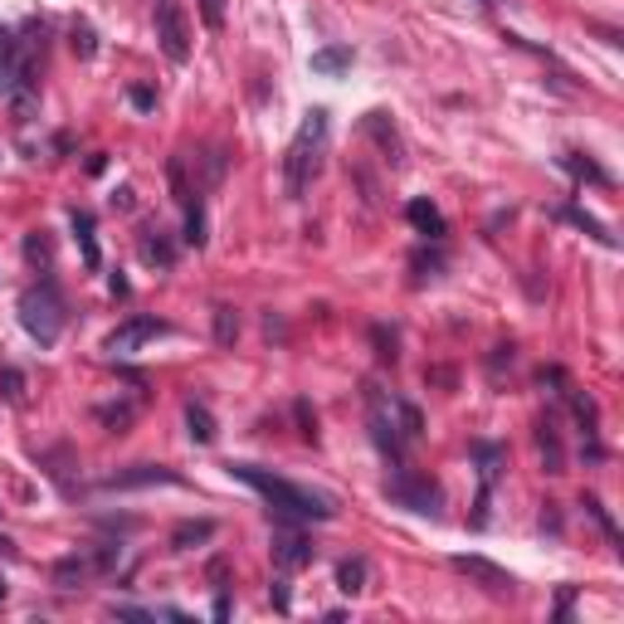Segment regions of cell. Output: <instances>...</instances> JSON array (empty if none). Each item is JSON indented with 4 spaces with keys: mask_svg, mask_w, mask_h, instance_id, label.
Wrapping results in <instances>:
<instances>
[{
    "mask_svg": "<svg viewBox=\"0 0 624 624\" xmlns=\"http://www.w3.org/2000/svg\"><path fill=\"white\" fill-rule=\"evenodd\" d=\"M230 473L239 478V483L254 488L283 522H307V518L327 522V518H337V502H332L327 493H312V488H303V483H288V478L269 473V468H259V463H230Z\"/></svg>",
    "mask_w": 624,
    "mask_h": 624,
    "instance_id": "obj_1",
    "label": "cell"
},
{
    "mask_svg": "<svg viewBox=\"0 0 624 624\" xmlns=\"http://www.w3.org/2000/svg\"><path fill=\"white\" fill-rule=\"evenodd\" d=\"M322 156H327V113L322 107H312L303 117V127H298V137L288 142V156H283V190L288 200H303L307 186L317 181L322 171Z\"/></svg>",
    "mask_w": 624,
    "mask_h": 624,
    "instance_id": "obj_2",
    "label": "cell"
},
{
    "mask_svg": "<svg viewBox=\"0 0 624 624\" xmlns=\"http://www.w3.org/2000/svg\"><path fill=\"white\" fill-rule=\"evenodd\" d=\"M20 322H25V332L40 346H54L59 342V332H64V322H69V312H64V298H59V288L54 279H44V283H34L20 293Z\"/></svg>",
    "mask_w": 624,
    "mask_h": 624,
    "instance_id": "obj_3",
    "label": "cell"
},
{
    "mask_svg": "<svg viewBox=\"0 0 624 624\" xmlns=\"http://www.w3.org/2000/svg\"><path fill=\"white\" fill-rule=\"evenodd\" d=\"M366 400H371V419H366V425H371V439H376V449L386 454L395 468H400V463H405V435H400V425H395V405H390L395 395L386 400V395H381L376 386H366Z\"/></svg>",
    "mask_w": 624,
    "mask_h": 624,
    "instance_id": "obj_4",
    "label": "cell"
},
{
    "mask_svg": "<svg viewBox=\"0 0 624 624\" xmlns=\"http://www.w3.org/2000/svg\"><path fill=\"white\" fill-rule=\"evenodd\" d=\"M151 20H156V40H161L166 59H171V64H186L190 59V25H186L181 0H156Z\"/></svg>",
    "mask_w": 624,
    "mask_h": 624,
    "instance_id": "obj_5",
    "label": "cell"
},
{
    "mask_svg": "<svg viewBox=\"0 0 624 624\" xmlns=\"http://www.w3.org/2000/svg\"><path fill=\"white\" fill-rule=\"evenodd\" d=\"M386 498L400 502V508H410V512H429V518H435V512L444 508V493H439V488L429 483V478L410 473L405 463H400V473H395L390 483H386Z\"/></svg>",
    "mask_w": 624,
    "mask_h": 624,
    "instance_id": "obj_6",
    "label": "cell"
},
{
    "mask_svg": "<svg viewBox=\"0 0 624 624\" xmlns=\"http://www.w3.org/2000/svg\"><path fill=\"white\" fill-rule=\"evenodd\" d=\"M166 332H171V327H166L161 317H127L123 327L107 337V352H113V356H132V352H142L151 337H166Z\"/></svg>",
    "mask_w": 624,
    "mask_h": 624,
    "instance_id": "obj_7",
    "label": "cell"
},
{
    "mask_svg": "<svg viewBox=\"0 0 624 624\" xmlns=\"http://www.w3.org/2000/svg\"><path fill=\"white\" fill-rule=\"evenodd\" d=\"M312 546L303 532H298V527H273V566L279 571H303V566H312Z\"/></svg>",
    "mask_w": 624,
    "mask_h": 624,
    "instance_id": "obj_8",
    "label": "cell"
},
{
    "mask_svg": "<svg viewBox=\"0 0 624 624\" xmlns=\"http://www.w3.org/2000/svg\"><path fill=\"white\" fill-rule=\"evenodd\" d=\"M454 571L468 575V581H478L488 595H512V585H518L508 571L493 566V561H483V556H454Z\"/></svg>",
    "mask_w": 624,
    "mask_h": 624,
    "instance_id": "obj_9",
    "label": "cell"
},
{
    "mask_svg": "<svg viewBox=\"0 0 624 624\" xmlns=\"http://www.w3.org/2000/svg\"><path fill=\"white\" fill-rule=\"evenodd\" d=\"M156 483L176 488L181 473H176V468H161V463H132V468H117L113 478H103V488H156Z\"/></svg>",
    "mask_w": 624,
    "mask_h": 624,
    "instance_id": "obj_10",
    "label": "cell"
},
{
    "mask_svg": "<svg viewBox=\"0 0 624 624\" xmlns=\"http://www.w3.org/2000/svg\"><path fill=\"white\" fill-rule=\"evenodd\" d=\"M537 449L546 459V473H566V449H561V435H556V419L551 415L537 419Z\"/></svg>",
    "mask_w": 624,
    "mask_h": 624,
    "instance_id": "obj_11",
    "label": "cell"
},
{
    "mask_svg": "<svg viewBox=\"0 0 624 624\" xmlns=\"http://www.w3.org/2000/svg\"><path fill=\"white\" fill-rule=\"evenodd\" d=\"M405 220H410V225H415V230L425 234V239H444V234H449V225H444V215H439L435 206H429V200H410V206H405Z\"/></svg>",
    "mask_w": 624,
    "mask_h": 624,
    "instance_id": "obj_12",
    "label": "cell"
},
{
    "mask_svg": "<svg viewBox=\"0 0 624 624\" xmlns=\"http://www.w3.org/2000/svg\"><path fill=\"white\" fill-rule=\"evenodd\" d=\"M93 575H98V566H93V551L88 556H64L54 566V585H64V591H78L83 581H93Z\"/></svg>",
    "mask_w": 624,
    "mask_h": 624,
    "instance_id": "obj_13",
    "label": "cell"
},
{
    "mask_svg": "<svg viewBox=\"0 0 624 624\" xmlns=\"http://www.w3.org/2000/svg\"><path fill=\"white\" fill-rule=\"evenodd\" d=\"M366 132L381 142V151H386V161L400 166L405 156H400V137H395V127H386V113H366Z\"/></svg>",
    "mask_w": 624,
    "mask_h": 624,
    "instance_id": "obj_14",
    "label": "cell"
},
{
    "mask_svg": "<svg viewBox=\"0 0 624 624\" xmlns=\"http://www.w3.org/2000/svg\"><path fill=\"white\" fill-rule=\"evenodd\" d=\"M74 234H78V254L88 269H98L103 254H98V239H93V215L88 210H74Z\"/></svg>",
    "mask_w": 624,
    "mask_h": 624,
    "instance_id": "obj_15",
    "label": "cell"
},
{
    "mask_svg": "<svg viewBox=\"0 0 624 624\" xmlns=\"http://www.w3.org/2000/svg\"><path fill=\"white\" fill-rule=\"evenodd\" d=\"M215 537V522L210 518H200V522H181L171 532V551H190V546H200V542H210Z\"/></svg>",
    "mask_w": 624,
    "mask_h": 624,
    "instance_id": "obj_16",
    "label": "cell"
},
{
    "mask_svg": "<svg viewBox=\"0 0 624 624\" xmlns=\"http://www.w3.org/2000/svg\"><path fill=\"white\" fill-rule=\"evenodd\" d=\"M186 429H190L196 444H215V435H220V429H215V415L206 410V405H196V400L186 405Z\"/></svg>",
    "mask_w": 624,
    "mask_h": 624,
    "instance_id": "obj_17",
    "label": "cell"
},
{
    "mask_svg": "<svg viewBox=\"0 0 624 624\" xmlns=\"http://www.w3.org/2000/svg\"><path fill=\"white\" fill-rule=\"evenodd\" d=\"M142 259L156 263V269H171V263H176V249L166 244V239L156 234V230H142Z\"/></svg>",
    "mask_w": 624,
    "mask_h": 624,
    "instance_id": "obj_18",
    "label": "cell"
},
{
    "mask_svg": "<svg viewBox=\"0 0 624 624\" xmlns=\"http://www.w3.org/2000/svg\"><path fill=\"white\" fill-rule=\"evenodd\" d=\"M337 585L346 595H362L366 591V561L362 556H346L342 566H337Z\"/></svg>",
    "mask_w": 624,
    "mask_h": 624,
    "instance_id": "obj_19",
    "label": "cell"
},
{
    "mask_svg": "<svg viewBox=\"0 0 624 624\" xmlns=\"http://www.w3.org/2000/svg\"><path fill=\"white\" fill-rule=\"evenodd\" d=\"M342 69H352V50H342V44L312 54V74H342Z\"/></svg>",
    "mask_w": 624,
    "mask_h": 624,
    "instance_id": "obj_20",
    "label": "cell"
},
{
    "mask_svg": "<svg viewBox=\"0 0 624 624\" xmlns=\"http://www.w3.org/2000/svg\"><path fill=\"white\" fill-rule=\"evenodd\" d=\"M186 244L206 249V206H200L196 196L186 200Z\"/></svg>",
    "mask_w": 624,
    "mask_h": 624,
    "instance_id": "obj_21",
    "label": "cell"
},
{
    "mask_svg": "<svg viewBox=\"0 0 624 624\" xmlns=\"http://www.w3.org/2000/svg\"><path fill=\"white\" fill-rule=\"evenodd\" d=\"M25 259H30V263H44V269H50V263H54V239H50V230L25 234Z\"/></svg>",
    "mask_w": 624,
    "mask_h": 624,
    "instance_id": "obj_22",
    "label": "cell"
},
{
    "mask_svg": "<svg viewBox=\"0 0 624 624\" xmlns=\"http://www.w3.org/2000/svg\"><path fill=\"white\" fill-rule=\"evenodd\" d=\"M561 161H566V171L585 176V181H595V186H610V171H600V166L591 161V156H581V151H566V156H561Z\"/></svg>",
    "mask_w": 624,
    "mask_h": 624,
    "instance_id": "obj_23",
    "label": "cell"
},
{
    "mask_svg": "<svg viewBox=\"0 0 624 624\" xmlns=\"http://www.w3.org/2000/svg\"><path fill=\"white\" fill-rule=\"evenodd\" d=\"M234 337H239V312L234 307H215V342L220 346H234Z\"/></svg>",
    "mask_w": 624,
    "mask_h": 624,
    "instance_id": "obj_24",
    "label": "cell"
},
{
    "mask_svg": "<svg viewBox=\"0 0 624 624\" xmlns=\"http://www.w3.org/2000/svg\"><path fill=\"white\" fill-rule=\"evenodd\" d=\"M561 215H566V220H571V225H581V230H585V234H591V239H600V244H615V234H610V230H605V225H600V220H595V215H585V210H575V206H566V210H561Z\"/></svg>",
    "mask_w": 624,
    "mask_h": 624,
    "instance_id": "obj_25",
    "label": "cell"
},
{
    "mask_svg": "<svg viewBox=\"0 0 624 624\" xmlns=\"http://www.w3.org/2000/svg\"><path fill=\"white\" fill-rule=\"evenodd\" d=\"M390 405H395V419H400V435H405V439H419V435H425V419H419V410H415L410 400H390Z\"/></svg>",
    "mask_w": 624,
    "mask_h": 624,
    "instance_id": "obj_26",
    "label": "cell"
},
{
    "mask_svg": "<svg viewBox=\"0 0 624 624\" xmlns=\"http://www.w3.org/2000/svg\"><path fill=\"white\" fill-rule=\"evenodd\" d=\"M69 40H74V54L78 59L98 54V34H93V25H83V20H74V34H69Z\"/></svg>",
    "mask_w": 624,
    "mask_h": 624,
    "instance_id": "obj_27",
    "label": "cell"
},
{
    "mask_svg": "<svg viewBox=\"0 0 624 624\" xmlns=\"http://www.w3.org/2000/svg\"><path fill=\"white\" fill-rule=\"evenodd\" d=\"M0 395H5L10 405H15L20 395H25V376H20L15 366H5V371H0Z\"/></svg>",
    "mask_w": 624,
    "mask_h": 624,
    "instance_id": "obj_28",
    "label": "cell"
},
{
    "mask_svg": "<svg viewBox=\"0 0 624 624\" xmlns=\"http://www.w3.org/2000/svg\"><path fill=\"white\" fill-rule=\"evenodd\" d=\"M585 512H591V518L600 522V532H605L610 542H619V532H615V522H610V512L600 508V498H585Z\"/></svg>",
    "mask_w": 624,
    "mask_h": 624,
    "instance_id": "obj_29",
    "label": "cell"
},
{
    "mask_svg": "<svg viewBox=\"0 0 624 624\" xmlns=\"http://www.w3.org/2000/svg\"><path fill=\"white\" fill-rule=\"evenodd\" d=\"M200 20H206L210 30L225 25V0H200Z\"/></svg>",
    "mask_w": 624,
    "mask_h": 624,
    "instance_id": "obj_30",
    "label": "cell"
},
{
    "mask_svg": "<svg viewBox=\"0 0 624 624\" xmlns=\"http://www.w3.org/2000/svg\"><path fill=\"white\" fill-rule=\"evenodd\" d=\"M220 181H225V151H210V156H206V186L215 190Z\"/></svg>",
    "mask_w": 624,
    "mask_h": 624,
    "instance_id": "obj_31",
    "label": "cell"
},
{
    "mask_svg": "<svg viewBox=\"0 0 624 624\" xmlns=\"http://www.w3.org/2000/svg\"><path fill=\"white\" fill-rule=\"evenodd\" d=\"M298 425H303V439H317V415L307 410V400H298Z\"/></svg>",
    "mask_w": 624,
    "mask_h": 624,
    "instance_id": "obj_32",
    "label": "cell"
},
{
    "mask_svg": "<svg viewBox=\"0 0 624 624\" xmlns=\"http://www.w3.org/2000/svg\"><path fill=\"white\" fill-rule=\"evenodd\" d=\"M371 337H376V346H381V362H395V337H386V327H376Z\"/></svg>",
    "mask_w": 624,
    "mask_h": 624,
    "instance_id": "obj_33",
    "label": "cell"
},
{
    "mask_svg": "<svg viewBox=\"0 0 624 624\" xmlns=\"http://www.w3.org/2000/svg\"><path fill=\"white\" fill-rule=\"evenodd\" d=\"M127 98H132V107H142V113H151V107H156V93L151 88H132Z\"/></svg>",
    "mask_w": 624,
    "mask_h": 624,
    "instance_id": "obj_34",
    "label": "cell"
},
{
    "mask_svg": "<svg viewBox=\"0 0 624 624\" xmlns=\"http://www.w3.org/2000/svg\"><path fill=\"white\" fill-rule=\"evenodd\" d=\"M273 610H279V615H288V581H283V575H279V581H273Z\"/></svg>",
    "mask_w": 624,
    "mask_h": 624,
    "instance_id": "obj_35",
    "label": "cell"
},
{
    "mask_svg": "<svg viewBox=\"0 0 624 624\" xmlns=\"http://www.w3.org/2000/svg\"><path fill=\"white\" fill-rule=\"evenodd\" d=\"M113 615L117 619H151V610H142V605H113Z\"/></svg>",
    "mask_w": 624,
    "mask_h": 624,
    "instance_id": "obj_36",
    "label": "cell"
},
{
    "mask_svg": "<svg viewBox=\"0 0 624 624\" xmlns=\"http://www.w3.org/2000/svg\"><path fill=\"white\" fill-rule=\"evenodd\" d=\"M127 293H132L127 279H123V273H113V298H127Z\"/></svg>",
    "mask_w": 624,
    "mask_h": 624,
    "instance_id": "obj_37",
    "label": "cell"
},
{
    "mask_svg": "<svg viewBox=\"0 0 624 624\" xmlns=\"http://www.w3.org/2000/svg\"><path fill=\"white\" fill-rule=\"evenodd\" d=\"M0 600H5V575H0Z\"/></svg>",
    "mask_w": 624,
    "mask_h": 624,
    "instance_id": "obj_38",
    "label": "cell"
},
{
    "mask_svg": "<svg viewBox=\"0 0 624 624\" xmlns=\"http://www.w3.org/2000/svg\"><path fill=\"white\" fill-rule=\"evenodd\" d=\"M0 551H10V542H5V537H0Z\"/></svg>",
    "mask_w": 624,
    "mask_h": 624,
    "instance_id": "obj_39",
    "label": "cell"
},
{
    "mask_svg": "<svg viewBox=\"0 0 624 624\" xmlns=\"http://www.w3.org/2000/svg\"><path fill=\"white\" fill-rule=\"evenodd\" d=\"M478 5H498V0H478Z\"/></svg>",
    "mask_w": 624,
    "mask_h": 624,
    "instance_id": "obj_40",
    "label": "cell"
}]
</instances>
